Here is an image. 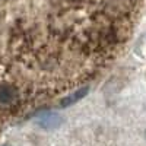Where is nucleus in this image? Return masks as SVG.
I'll use <instances>...</instances> for the list:
<instances>
[{
	"label": "nucleus",
	"instance_id": "1",
	"mask_svg": "<svg viewBox=\"0 0 146 146\" xmlns=\"http://www.w3.org/2000/svg\"><path fill=\"white\" fill-rule=\"evenodd\" d=\"M63 123V117L57 114V113H53V111H47V113H42L40 114L38 117L35 118V124H38L40 127L42 129H56L57 126H60Z\"/></svg>",
	"mask_w": 146,
	"mask_h": 146
},
{
	"label": "nucleus",
	"instance_id": "2",
	"mask_svg": "<svg viewBox=\"0 0 146 146\" xmlns=\"http://www.w3.org/2000/svg\"><path fill=\"white\" fill-rule=\"evenodd\" d=\"M89 92V88L86 86V85H82L80 88H78L76 91L70 92L69 95H66L64 98H62V101L58 102V107L60 108H66V107H70L73 104H76L78 101H80L82 98H85V96L88 95Z\"/></svg>",
	"mask_w": 146,
	"mask_h": 146
}]
</instances>
